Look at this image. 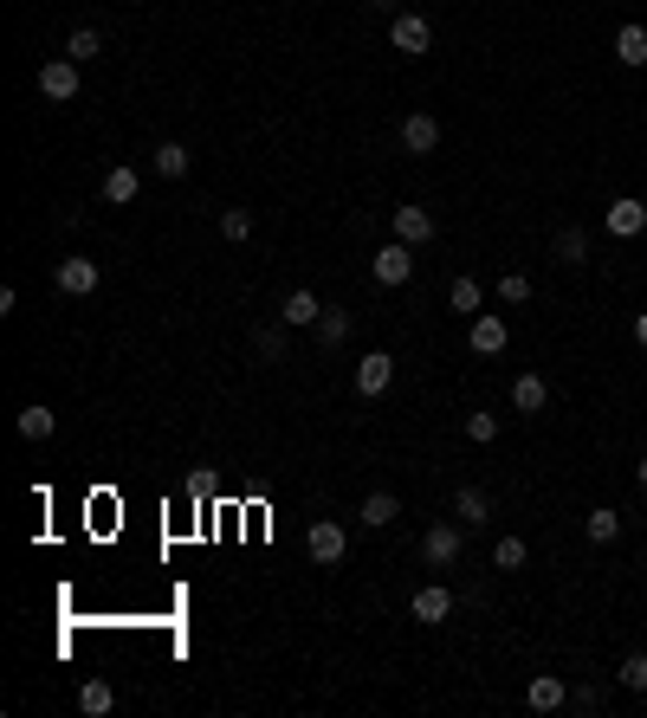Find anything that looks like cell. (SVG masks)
Returning a JSON list of instances; mask_svg holds the SVG:
<instances>
[{"mask_svg": "<svg viewBox=\"0 0 647 718\" xmlns=\"http://www.w3.org/2000/svg\"><path fill=\"white\" fill-rule=\"evenodd\" d=\"M389 46L402 52V59H421V52L434 46V26L421 20V13H395L389 20Z\"/></svg>", "mask_w": 647, "mask_h": 718, "instance_id": "obj_1", "label": "cell"}, {"mask_svg": "<svg viewBox=\"0 0 647 718\" xmlns=\"http://www.w3.org/2000/svg\"><path fill=\"white\" fill-rule=\"evenodd\" d=\"M369 272H376V285H408V279H415V246L389 240L376 259H369Z\"/></svg>", "mask_w": 647, "mask_h": 718, "instance_id": "obj_2", "label": "cell"}, {"mask_svg": "<svg viewBox=\"0 0 647 718\" xmlns=\"http://www.w3.org/2000/svg\"><path fill=\"white\" fill-rule=\"evenodd\" d=\"M39 98L72 104L78 98V59H46V65H39Z\"/></svg>", "mask_w": 647, "mask_h": 718, "instance_id": "obj_3", "label": "cell"}, {"mask_svg": "<svg viewBox=\"0 0 647 718\" xmlns=\"http://www.w3.org/2000/svg\"><path fill=\"white\" fill-rule=\"evenodd\" d=\"M98 279H104L98 259H85V253L59 259V292H65V298H91V292H98Z\"/></svg>", "mask_w": 647, "mask_h": 718, "instance_id": "obj_4", "label": "cell"}, {"mask_svg": "<svg viewBox=\"0 0 647 718\" xmlns=\"http://www.w3.org/2000/svg\"><path fill=\"white\" fill-rule=\"evenodd\" d=\"M460 544H466V524H428V531H421V557L440 563V570L460 557Z\"/></svg>", "mask_w": 647, "mask_h": 718, "instance_id": "obj_5", "label": "cell"}, {"mask_svg": "<svg viewBox=\"0 0 647 718\" xmlns=\"http://www.w3.org/2000/svg\"><path fill=\"white\" fill-rule=\"evenodd\" d=\"M305 550H311L318 563H343V550H350V531H343L337 518H318V524H311V537H305Z\"/></svg>", "mask_w": 647, "mask_h": 718, "instance_id": "obj_6", "label": "cell"}, {"mask_svg": "<svg viewBox=\"0 0 647 718\" xmlns=\"http://www.w3.org/2000/svg\"><path fill=\"white\" fill-rule=\"evenodd\" d=\"M389 227H395V240H402V246H428V240H434V214H428V207H415V201L395 207Z\"/></svg>", "mask_w": 647, "mask_h": 718, "instance_id": "obj_7", "label": "cell"}, {"mask_svg": "<svg viewBox=\"0 0 647 718\" xmlns=\"http://www.w3.org/2000/svg\"><path fill=\"white\" fill-rule=\"evenodd\" d=\"M402 149H408V156H434V149H440V123L428 117V110H408V117H402Z\"/></svg>", "mask_w": 647, "mask_h": 718, "instance_id": "obj_8", "label": "cell"}, {"mask_svg": "<svg viewBox=\"0 0 647 718\" xmlns=\"http://www.w3.org/2000/svg\"><path fill=\"white\" fill-rule=\"evenodd\" d=\"M395 382V356L389 350H369L363 363H356V395H382Z\"/></svg>", "mask_w": 647, "mask_h": 718, "instance_id": "obj_9", "label": "cell"}, {"mask_svg": "<svg viewBox=\"0 0 647 718\" xmlns=\"http://www.w3.org/2000/svg\"><path fill=\"white\" fill-rule=\"evenodd\" d=\"M609 233H615V240H635V233H647V201H635V195L609 201Z\"/></svg>", "mask_w": 647, "mask_h": 718, "instance_id": "obj_10", "label": "cell"}, {"mask_svg": "<svg viewBox=\"0 0 647 718\" xmlns=\"http://www.w3.org/2000/svg\"><path fill=\"white\" fill-rule=\"evenodd\" d=\"M408 615H415V621H428V628H434V621H447V615H453V589H447V583H428V589H415V602H408Z\"/></svg>", "mask_w": 647, "mask_h": 718, "instance_id": "obj_11", "label": "cell"}, {"mask_svg": "<svg viewBox=\"0 0 647 718\" xmlns=\"http://www.w3.org/2000/svg\"><path fill=\"white\" fill-rule=\"evenodd\" d=\"M525 706L531 712H563V706H570V686H563L557 673H538V680L525 686Z\"/></svg>", "mask_w": 647, "mask_h": 718, "instance_id": "obj_12", "label": "cell"}, {"mask_svg": "<svg viewBox=\"0 0 647 718\" xmlns=\"http://www.w3.org/2000/svg\"><path fill=\"white\" fill-rule=\"evenodd\" d=\"M453 518H460L466 531H473V524H486V518H492V492H486V486H460V492H453Z\"/></svg>", "mask_w": 647, "mask_h": 718, "instance_id": "obj_13", "label": "cell"}, {"mask_svg": "<svg viewBox=\"0 0 647 718\" xmlns=\"http://www.w3.org/2000/svg\"><path fill=\"white\" fill-rule=\"evenodd\" d=\"M466 343H473L479 356H499L505 350V317L499 311H473V337H466Z\"/></svg>", "mask_w": 647, "mask_h": 718, "instance_id": "obj_14", "label": "cell"}, {"mask_svg": "<svg viewBox=\"0 0 647 718\" xmlns=\"http://www.w3.org/2000/svg\"><path fill=\"white\" fill-rule=\"evenodd\" d=\"M279 317H285V324H292V330H318L324 305H318V292H305V285H298V292H292V298H285V305H279Z\"/></svg>", "mask_w": 647, "mask_h": 718, "instance_id": "obj_15", "label": "cell"}, {"mask_svg": "<svg viewBox=\"0 0 647 718\" xmlns=\"http://www.w3.org/2000/svg\"><path fill=\"white\" fill-rule=\"evenodd\" d=\"M356 518H363L369 531H389V524L402 518V499H395V492H369V499H363V512H356Z\"/></svg>", "mask_w": 647, "mask_h": 718, "instance_id": "obj_16", "label": "cell"}, {"mask_svg": "<svg viewBox=\"0 0 647 718\" xmlns=\"http://www.w3.org/2000/svg\"><path fill=\"white\" fill-rule=\"evenodd\" d=\"M188 162H195V156H188V143H175V136H169V143H156L149 169H156V175H169V182H182V175H188Z\"/></svg>", "mask_w": 647, "mask_h": 718, "instance_id": "obj_17", "label": "cell"}, {"mask_svg": "<svg viewBox=\"0 0 647 718\" xmlns=\"http://www.w3.org/2000/svg\"><path fill=\"white\" fill-rule=\"evenodd\" d=\"M544 402H550V382L544 376H518L512 382V408L518 414H544Z\"/></svg>", "mask_w": 647, "mask_h": 718, "instance_id": "obj_18", "label": "cell"}, {"mask_svg": "<svg viewBox=\"0 0 647 718\" xmlns=\"http://www.w3.org/2000/svg\"><path fill=\"white\" fill-rule=\"evenodd\" d=\"M136 195H143V175H136V169H110L104 175V201L110 207H130Z\"/></svg>", "mask_w": 647, "mask_h": 718, "instance_id": "obj_19", "label": "cell"}, {"mask_svg": "<svg viewBox=\"0 0 647 718\" xmlns=\"http://www.w3.org/2000/svg\"><path fill=\"white\" fill-rule=\"evenodd\" d=\"M20 440H52V427H59V414H52L46 402H33V408H20Z\"/></svg>", "mask_w": 647, "mask_h": 718, "instance_id": "obj_20", "label": "cell"}, {"mask_svg": "<svg viewBox=\"0 0 647 718\" xmlns=\"http://www.w3.org/2000/svg\"><path fill=\"white\" fill-rule=\"evenodd\" d=\"M615 59H622V65H647V26L628 20L622 33H615Z\"/></svg>", "mask_w": 647, "mask_h": 718, "instance_id": "obj_21", "label": "cell"}, {"mask_svg": "<svg viewBox=\"0 0 647 718\" xmlns=\"http://www.w3.org/2000/svg\"><path fill=\"white\" fill-rule=\"evenodd\" d=\"M583 531H589V544H615V537H622V512H609V505H596V512L583 518Z\"/></svg>", "mask_w": 647, "mask_h": 718, "instance_id": "obj_22", "label": "cell"}, {"mask_svg": "<svg viewBox=\"0 0 647 718\" xmlns=\"http://www.w3.org/2000/svg\"><path fill=\"white\" fill-rule=\"evenodd\" d=\"M550 246H557L563 266H583V259H589V233L583 227H557V240H550Z\"/></svg>", "mask_w": 647, "mask_h": 718, "instance_id": "obj_23", "label": "cell"}, {"mask_svg": "<svg viewBox=\"0 0 647 718\" xmlns=\"http://www.w3.org/2000/svg\"><path fill=\"white\" fill-rule=\"evenodd\" d=\"M110 706H117V693H110V686H104V680H85V686H78V712H91V718H104Z\"/></svg>", "mask_w": 647, "mask_h": 718, "instance_id": "obj_24", "label": "cell"}, {"mask_svg": "<svg viewBox=\"0 0 647 718\" xmlns=\"http://www.w3.org/2000/svg\"><path fill=\"white\" fill-rule=\"evenodd\" d=\"M104 52V39H98V26H78L72 39H65V59H78V65H91Z\"/></svg>", "mask_w": 647, "mask_h": 718, "instance_id": "obj_25", "label": "cell"}, {"mask_svg": "<svg viewBox=\"0 0 647 718\" xmlns=\"http://www.w3.org/2000/svg\"><path fill=\"white\" fill-rule=\"evenodd\" d=\"M525 537H499V544H492V570H525Z\"/></svg>", "mask_w": 647, "mask_h": 718, "instance_id": "obj_26", "label": "cell"}, {"mask_svg": "<svg viewBox=\"0 0 647 718\" xmlns=\"http://www.w3.org/2000/svg\"><path fill=\"white\" fill-rule=\"evenodd\" d=\"M318 343H324V350L350 343V311H324V317H318Z\"/></svg>", "mask_w": 647, "mask_h": 718, "instance_id": "obj_27", "label": "cell"}, {"mask_svg": "<svg viewBox=\"0 0 647 718\" xmlns=\"http://www.w3.org/2000/svg\"><path fill=\"white\" fill-rule=\"evenodd\" d=\"M220 233L227 240H253V207H220Z\"/></svg>", "mask_w": 647, "mask_h": 718, "instance_id": "obj_28", "label": "cell"}, {"mask_svg": "<svg viewBox=\"0 0 647 718\" xmlns=\"http://www.w3.org/2000/svg\"><path fill=\"white\" fill-rule=\"evenodd\" d=\"M531 298V272H499V305H525Z\"/></svg>", "mask_w": 647, "mask_h": 718, "instance_id": "obj_29", "label": "cell"}, {"mask_svg": "<svg viewBox=\"0 0 647 718\" xmlns=\"http://www.w3.org/2000/svg\"><path fill=\"white\" fill-rule=\"evenodd\" d=\"M466 440H479V447H486V440H499V414L473 408V414H466Z\"/></svg>", "mask_w": 647, "mask_h": 718, "instance_id": "obj_30", "label": "cell"}, {"mask_svg": "<svg viewBox=\"0 0 647 718\" xmlns=\"http://www.w3.org/2000/svg\"><path fill=\"white\" fill-rule=\"evenodd\" d=\"M253 350L266 356V363H285V330H279V324H266V330L253 337Z\"/></svg>", "mask_w": 647, "mask_h": 718, "instance_id": "obj_31", "label": "cell"}, {"mask_svg": "<svg viewBox=\"0 0 647 718\" xmlns=\"http://www.w3.org/2000/svg\"><path fill=\"white\" fill-rule=\"evenodd\" d=\"M447 298H453V311H479V279H453Z\"/></svg>", "mask_w": 647, "mask_h": 718, "instance_id": "obj_32", "label": "cell"}, {"mask_svg": "<svg viewBox=\"0 0 647 718\" xmlns=\"http://www.w3.org/2000/svg\"><path fill=\"white\" fill-rule=\"evenodd\" d=\"M622 686H628V693H647V654H628L622 660Z\"/></svg>", "mask_w": 647, "mask_h": 718, "instance_id": "obj_33", "label": "cell"}, {"mask_svg": "<svg viewBox=\"0 0 647 718\" xmlns=\"http://www.w3.org/2000/svg\"><path fill=\"white\" fill-rule=\"evenodd\" d=\"M570 706H576V712H602V693H596V686H576Z\"/></svg>", "mask_w": 647, "mask_h": 718, "instance_id": "obj_34", "label": "cell"}, {"mask_svg": "<svg viewBox=\"0 0 647 718\" xmlns=\"http://www.w3.org/2000/svg\"><path fill=\"white\" fill-rule=\"evenodd\" d=\"M635 343H641V350H647V311L635 317Z\"/></svg>", "mask_w": 647, "mask_h": 718, "instance_id": "obj_35", "label": "cell"}, {"mask_svg": "<svg viewBox=\"0 0 647 718\" xmlns=\"http://www.w3.org/2000/svg\"><path fill=\"white\" fill-rule=\"evenodd\" d=\"M369 7H382V13H402V0H369Z\"/></svg>", "mask_w": 647, "mask_h": 718, "instance_id": "obj_36", "label": "cell"}, {"mask_svg": "<svg viewBox=\"0 0 647 718\" xmlns=\"http://www.w3.org/2000/svg\"><path fill=\"white\" fill-rule=\"evenodd\" d=\"M635 479H641V486H647V453H641V466H635Z\"/></svg>", "mask_w": 647, "mask_h": 718, "instance_id": "obj_37", "label": "cell"}]
</instances>
